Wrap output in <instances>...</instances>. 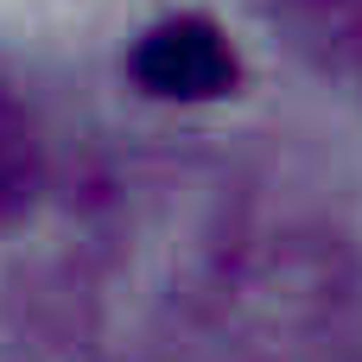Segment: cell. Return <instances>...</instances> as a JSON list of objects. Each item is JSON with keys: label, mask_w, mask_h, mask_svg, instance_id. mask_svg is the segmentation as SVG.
<instances>
[{"label": "cell", "mask_w": 362, "mask_h": 362, "mask_svg": "<svg viewBox=\"0 0 362 362\" xmlns=\"http://www.w3.org/2000/svg\"><path fill=\"white\" fill-rule=\"evenodd\" d=\"M38 172H45V153H38V127L19 102L0 95V216L25 210L32 191H38Z\"/></svg>", "instance_id": "2"}, {"label": "cell", "mask_w": 362, "mask_h": 362, "mask_svg": "<svg viewBox=\"0 0 362 362\" xmlns=\"http://www.w3.org/2000/svg\"><path fill=\"white\" fill-rule=\"evenodd\" d=\"M134 76L165 102H210L235 83V51L210 19H165L140 38Z\"/></svg>", "instance_id": "1"}, {"label": "cell", "mask_w": 362, "mask_h": 362, "mask_svg": "<svg viewBox=\"0 0 362 362\" xmlns=\"http://www.w3.org/2000/svg\"><path fill=\"white\" fill-rule=\"evenodd\" d=\"M274 13L318 45H356L362 38V0H274Z\"/></svg>", "instance_id": "3"}]
</instances>
